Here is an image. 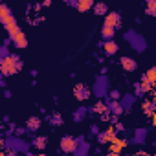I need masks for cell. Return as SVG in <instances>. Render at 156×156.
Segmentation results:
<instances>
[{
	"label": "cell",
	"instance_id": "11",
	"mask_svg": "<svg viewBox=\"0 0 156 156\" xmlns=\"http://www.w3.org/2000/svg\"><path fill=\"white\" fill-rule=\"evenodd\" d=\"M11 41H13V44H15L17 48H26V46H28V39H26V35H24L22 31H20L19 35H15Z\"/></svg>",
	"mask_w": 156,
	"mask_h": 156
},
{
	"label": "cell",
	"instance_id": "29",
	"mask_svg": "<svg viewBox=\"0 0 156 156\" xmlns=\"http://www.w3.org/2000/svg\"><path fill=\"white\" fill-rule=\"evenodd\" d=\"M134 156H151V154H147V152H143V151H140V152H136Z\"/></svg>",
	"mask_w": 156,
	"mask_h": 156
},
{
	"label": "cell",
	"instance_id": "16",
	"mask_svg": "<svg viewBox=\"0 0 156 156\" xmlns=\"http://www.w3.org/2000/svg\"><path fill=\"white\" fill-rule=\"evenodd\" d=\"M132 101H134V96L129 94V96H123V98H121V103H119V105H121V108H127V110H129V108L132 107Z\"/></svg>",
	"mask_w": 156,
	"mask_h": 156
},
{
	"label": "cell",
	"instance_id": "22",
	"mask_svg": "<svg viewBox=\"0 0 156 156\" xmlns=\"http://www.w3.org/2000/svg\"><path fill=\"white\" fill-rule=\"evenodd\" d=\"M143 110H145V114L152 116V110H154V103H152V101H147V103L143 105Z\"/></svg>",
	"mask_w": 156,
	"mask_h": 156
},
{
	"label": "cell",
	"instance_id": "3",
	"mask_svg": "<svg viewBox=\"0 0 156 156\" xmlns=\"http://www.w3.org/2000/svg\"><path fill=\"white\" fill-rule=\"evenodd\" d=\"M20 66H22V62H20V57L19 55H8L6 59L0 61V73L9 77V75L17 73V70Z\"/></svg>",
	"mask_w": 156,
	"mask_h": 156
},
{
	"label": "cell",
	"instance_id": "1",
	"mask_svg": "<svg viewBox=\"0 0 156 156\" xmlns=\"http://www.w3.org/2000/svg\"><path fill=\"white\" fill-rule=\"evenodd\" d=\"M0 22L6 26V30H8V33H9V39H13L15 35L20 33V30H19V26H17V20H15L11 9H9L8 6H4V4H0Z\"/></svg>",
	"mask_w": 156,
	"mask_h": 156
},
{
	"label": "cell",
	"instance_id": "23",
	"mask_svg": "<svg viewBox=\"0 0 156 156\" xmlns=\"http://www.w3.org/2000/svg\"><path fill=\"white\" fill-rule=\"evenodd\" d=\"M154 9H156V2H154V0L147 2V13H149L151 17H154Z\"/></svg>",
	"mask_w": 156,
	"mask_h": 156
},
{
	"label": "cell",
	"instance_id": "28",
	"mask_svg": "<svg viewBox=\"0 0 156 156\" xmlns=\"http://www.w3.org/2000/svg\"><path fill=\"white\" fill-rule=\"evenodd\" d=\"M110 98H112V99H119V92H118V90H112V92H110Z\"/></svg>",
	"mask_w": 156,
	"mask_h": 156
},
{
	"label": "cell",
	"instance_id": "7",
	"mask_svg": "<svg viewBox=\"0 0 156 156\" xmlns=\"http://www.w3.org/2000/svg\"><path fill=\"white\" fill-rule=\"evenodd\" d=\"M75 147H77L75 138H72V136H62V138H61V149H62L64 152H73Z\"/></svg>",
	"mask_w": 156,
	"mask_h": 156
},
{
	"label": "cell",
	"instance_id": "8",
	"mask_svg": "<svg viewBox=\"0 0 156 156\" xmlns=\"http://www.w3.org/2000/svg\"><path fill=\"white\" fill-rule=\"evenodd\" d=\"M75 141H77V147H75V151H73L72 154H73V156H87V154H88V143L83 140V136L75 138Z\"/></svg>",
	"mask_w": 156,
	"mask_h": 156
},
{
	"label": "cell",
	"instance_id": "10",
	"mask_svg": "<svg viewBox=\"0 0 156 156\" xmlns=\"http://www.w3.org/2000/svg\"><path fill=\"white\" fill-rule=\"evenodd\" d=\"M127 140H123V138H116L114 141H110V152H114V154H119L121 151H123V147H127Z\"/></svg>",
	"mask_w": 156,
	"mask_h": 156
},
{
	"label": "cell",
	"instance_id": "27",
	"mask_svg": "<svg viewBox=\"0 0 156 156\" xmlns=\"http://www.w3.org/2000/svg\"><path fill=\"white\" fill-rule=\"evenodd\" d=\"M105 108H107V107H105L103 103H98V105L94 107V110H96V112H105Z\"/></svg>",
	"mask_w": 156,
	"mask_h": 156
},
{
	"label": "cell",
	"instance_id": "17",
	"mask_svg": "<svg viewBox=\"0 0 156 156\" xmlns=\"http://www.w3.org/2000/svg\"><path fill=\"white\" fill-rule=\"evenodd\" d=\"M46 143H48V140H46L44 136H37V138L33 140V147H35V149H41V151L46 149Z\"/></svg>",
	"mask_w": 156,
	"mask_h": 156
},
{
	"label": "cell",
	"instance_id": "6",
	"mask_svg": "<svg viewBox=\"0 0 156 156\" xmlns=\"http://www.w3.org/2000/svg\"><path fill=\"white\" fill-rule=\"evenodd\" d=\"M94 94H96L98 98H103V96L107 94V77H105V75H101V77H98V79H96Z\"/></svg>",
	"mask_w": 156,
	"mask_h": 156
},
{
	"label": "cell",
	"instance_id": "21",
	"mask_svg": "<svg viewBox=\"0 0 156 156\" xmlns=\"http://www.w3.org/2000/svg\"><path fill=\"white\" fill-rule=\"evenodd\" d=\"M39 125H41V119H39V118H31V119L28 121V129H30V130H37Z\"/></svg>",
	"mask_w": 156,
	"mask_h": 156
},
{
	"label": "cell",
	"instance_id": "30",
	"mask_svg": "<svg viewBox=\"0 0 156 156\" xmlns=\"http://www.w3.org/2000/svg\"><path fill=\"white\" fill-rule=\"evenodd\" d=\"M4 147V141H2V138H0V149H2Z\"/></svg>",
	"mask_w": 156,
	"mask_h": 156
},
{
	"label": "cell",
	"instance_id": "15",
	"mask_svg": "<svg viewBox=\"0 0 156 156\" xmlns=\"http://www.w3.org/2000/svg\"><path fill=\"white\" fill-rule=\"evenodd\" d=\"M143 81H147V83H151V85H154V83H156V68H154V66H152V68H149L147 75H143Z\"/></svg>",
	"mask_w": 156,
	"mask_h": 156
},
{
	"label": "cell",
	"instance_id": "33",
	"mask_svg": "<svg viewBox=\"0 0 156 156\" xmlns=\"http://www.w3.org/2000/svg\"><path fill=\"white\" fill-rule=\"evenodd\" d=\"M0 156H6V154H2V152H0Z\"/></svg>",
	"mask_w": 156,
	"mask_h": 156
},
{
	"label": "cell",
	"instance_id": "13",
	"mask_svg": "<svg viewBox=\"0 0 156 156\" xmlns=\"http://www.w3.org/2000/svg\"><path fill=\"white\" fill-rule=\"evenodd\" d=\"M103 48H105V53H107V55H114V53L118 51V44H116L114 41H107V42L103 44Z\"/></svg>",
	"mask_w": 156,
	"mask_h": 156
},
{
	"label": "cell",
	"instance_id": "26",
	"mask_svg": "<svg viewBox=\"0 0 156 156\" xmlns=\"http://www.w3.org/2000/svg\"><path fill=\"white\" fill-rule=\"evenodd\" d=\"M98 140H99V143H107V141H108L105 132H99V134H98Z\"/></svg>",
	"mask_w": 156,
	"mask_h": 156
},
{
	"label": "cell",
	"instance_id": "2",
	"mask_svg": "<svg viewBox=\"0 0 156 156\" xmlns=\"http://www.w3.org/2000/svg\"><path fill=\"white\" fill-rule=\"evenodd\" d=\"M119 26V13H116V11H112V13H107V17H105V22H103V31H101V35H103V39H108V41H112V37H114V31H116V28Z\"/></svg>",
	"mask_w": 156,
	"mask_h": 156
},
{
	"label": "cell",
	"instance_id": "9",
	"mask_svg": "<svg viewBox=\"0 0 156 156\" xmlns=\"http://www.w3.org/2000/svg\"><path fill=\"white\" fill-rule=\"evenodd\" d=\"M73 94H75V98L79 99V101H87V99L90 98V90H88V87H85V85H77L75 90H73Z\"/></svg>",
	"mask_w": 156,
	"mask_h": 156
},
{
	"label": "cell",
	"instance_id": "14",
	"mask_svg": "<svg viewBox=\"0 0 156 156\" xmlns=\"http://www.w3.org/2000/svg\"><path fill=\"white\" fill-rule=\"evenodd\" d=\"M145 140H147V129H138L132 141H134V143H143Z\"/></svg>",
	"mask_w": 156,
	"mask_h": 156
},
{
	"label": "cell",
	"instance_id": "5",
	"mask_svg": "<svg viewBox=\"0 0 156 156\" xmlns=\"http://www.w3.org/2000/svg\"><path fill=\"white\" fill-rule=\"evenodd\" d=\"M6 147H8L9 151H15V152H17V151H24V152H26L30 145H28L26 141L19 140V138H9V140L6 141Z\"/></svg>",
	"mask_w": 156,
	"mask_h": 156
},
{
	"label": "cell",
	"instance_id": "12",
	"mask_svg": "<svg viewBox=\"0 0 156 156\" xmlns=\"http://www.w3.org/2000/svg\"><path fill=\"white\" fill-rule=\"evenodd\" d=\"M121 66H123L127 72H134V70L138 68L136 61H134V59H130V57H123V59H121Z\"/></svg>",
	"mask_w": 156,
	"mask_h": 156
},
{
	"label": "cell",
	"instance_id": "25",
	"mask_svg": "<svg viewBox=\"0 0 156 156\" xmlns=\"http://www.w3.org/2000/svg\"><path fill=\"white\" fill-rule=\"evenodd\" d=\"M9 55V51L6 50V46H2V48H0V61H2V59H6Z\"/></svg>",
	"mask_w": 156,
	"mask_h": 156
},
{
	"label": "cell",
	"instance_id": "19",
	"mask_svg": "<svg viewBox=\"0 0 156 156\" xmlns=\"http://www.w3.org/2000/svg\"><path fill=\"white\" fill-rule=\"evenodd\" d=\"M92 6H94V4H92V0H83V2L77 4V9H79V11H88Z\"/></svg>",
	"mask_w": 156,
	"mask_h": 156
},
{
	"label": "cell",
	"instance_id": "4",
	"mask_svg": "<svg viewBox=\"0 0 156 156\" xmlns=\"http://www.w3.org/2000/svg\"><path fill=\"white\" fill-rule=\"evenodd\" d=\"M125 39L132 44V48L134 50H138V51H143L145 48H147V44H145V39L143 37H140V35H136L134 31H127L125 33Z\"/></svg>",
	"mask_w": 156,
	"mask_h": 156
},
{
	"label": "cell",
	"instance_id": "18",
	"mask_svg": "<svg viewBox=\"0 0 156 156\" xmlns=\"http://www.w3.org/2000/svg\"><path fill=\"white\" fill-rule=\"evenodd\" d=\"M107 107H108V108L114 112V116H119V114H121V110H123V108H121V105H119L118 101H110Z\"/></svg>",
	"mask_w": 156,
	"mask_h": 156
},
{
	"label": "cell",
	"instance_id": "24",
	"mask_svg": "<svg viewBox=\"0 0 156 156\" xmlns=\"http://www.w3.org/2000/svg\"><path fill=\"white\" fill-rule=\"evenodd\" d=\"M94 11H96L98 15H105V13H107V6H105V4H98V6H94Z\"/></svg>",
	"mask_w": 156,
	"mask_h": 156
},
{
	"label": "cell",
	"instance_id": "31",
	"mask_svg": "<svg viewBox=\"0 0 156 156\" xmlns=\"http://www.w3.org/2000/svg\"><path fill=\"white\" fill-rule=\"evenodd\" d=\"M108 156H119V154H114V152H108Z\"/></svg>",
	"mask_w": 156,
	"mask_h": 156
},
{
	"label": "cell",
	"instance_id": "20",
	"mask_svg": "<svg viewBox=\"0 0 156 156\" xmlns=\"http://www.w3.org/2000/svg\"><path fill=\"white\" fill-rule=\"evenodd\" d=\"M73 116H75V121H81V119L87 116V108H85V107H79V108L75 110V114H73Z\"/></svg>",
	"mask_w": 156,
	"mask_h": 156
},
{
	"label": "cell",
	"instance_id": "32",
	"mask_svg": "<svg viewBox=\"0 0 156 156\" xmlns=\"http://www.w3.org/2000/svg\"><path fill=\"white\" fill-rule=\"evenodd\" d=\"M37 156H46V154H37Z\"/></svg>",
	"mask_w": 156,
	"mask_h": 156
}]
</instances>
